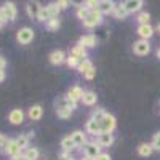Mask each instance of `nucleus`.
Returning <instances> with one entry per match:
<instances>
[{"instance_id": "f257e3e1", "label": "nucleus", "mask_w": 160, "mask_h": 160, "mask_svg": "<svg viewBox=\"0 0 160 160\" xmlns=\"http://www.w3.org/2000/svg\"><path fill=\"white\" fill-rule=\"evenodd\" d=\"M2 152L5 155L10 157V160H22V151L18 148V144H16V139H8L7 146L2 149Z\"/></svg>"}, {"instance_id": "f03ea898", "label": "nucleus", "mask_w": 160, "mask_h": 160, "mask_svg": "<svg viewBox=\"0 0 160 160\" xmlns=\"http://www.w3.org/2000/svg\"><path fill=\"white\" fill-rule=\"evenodd\" d=\"M102 22H104V16L101 15L98 10H91L90 15L82 21L83 28H87V29H95L96 26H101Z\"/></svg>"}, {"instance_id": "7ed1b4c3", "label": "nucleus", "mask_w": 160, "mask_h": 160, "mask_svg": "<svg viewBox=\"0 0 160 160\" xmlns=\"http://www.w3.org/2000/svg\"><path fill=\"white\" fill-rule=\"evenodd\" d=\"M2 16H3V22H15L18 16L16 5L13 2H5L2 7Z\"/></svg>"}, {"instance_id": "20e7f679", "label": "nucleus", "mask_w": 160, "mask_h": 160, "mask_svg": "<svg viewBox=\"0 0 160 160\" xmlns=\"http://www.w3.org/2000/svg\"><path fill=\"white\" fill-rule=\"evenodd\" d=\"M35 34H34V29L32 28H28V26H24V28H21L18 32H16V40L19 45H29L32 43Z\"/></svg>"}, {"instance_id": "39448f33", "label": "nucleus", "mask_w": 160, "mask_h": 160, "mask_svg": "<svg viewBox=\"0 0 160 160\" xmlns=\"http://www.w3.org/2000/svg\"><path fill=\"white\" fill-rule=\"evenodd\" d=\"M99 127H101V133H111V135H112L114 130L117 128V118L112 114L106 112V115L102 118V122L99 123Z\"/></svg>"}, {"instance_id": "423d86ee", "label": "nucleus", "mask_w": 160, "mask_h": 160, "mask_svg": "<svg viewBox=\"0 0 160 160\" xmlns=\"http://www.w3.org/2000/svg\"><path fill=\"white\" fill-rule=\"evenodd\" d=\"M80 149H82V152H83V157H90V158H96L102 152L101 148L96 144V141H87Z\"/></svg>"}, {"instance_id": "0eeeda50", "label": "nucleus", "mask_w": 160, "mask_h": 160, "mask_svg": "<svg viewBox=\"0 0 160 160\" xmlns=\"http://www.w3.org/2000/svg\"><path fill=\"white\" fill-rule=\"evenodd\" d=\"M133 53L138 56H148L149 53H151V43H149V40H136L135 43H133L131 47Z\"/></svg>"}, {"instance_id": "6e6552de", "label": "nucleus", "mask_w": 160, "mask_h": 160, "mask_svg": "<svg viewBox=\"0 0 160 160\" xmlns=\"http://www.w3.org/2000/svg\"><path fill=\"white\" fill-rule=\"evenodd\" d=\"M83 90L80 88L78 85H74V87H71L69 90H68V93H66V98H68L69 101H72V102H78V101H82V98H83Z\"/></svg>"}, {"instance_id": "1a4fd4ad", "label": "nucleus", "mask_w": 160, "mask_h": 160, "mask_svg": "<svg viewBox=\"0 0 160 160\" xmlns=\"http://www.w3.org/2000/svg\"><path fill=\"white\" fill-rule=\"evenodd\" d=\"M55 109L56 111H59V109H71L74 112L77 109V104L72 102V101H69L66 96H59V98L55 99Z\"/></svg>"}, {"instance_id": "9d476101", "label": "nucleus", "mask_w": 160, "mask_h": 160, "mask_svg": "<svg viewBox=\"0 0 160 160\" xmlns=\"http://www.w3.org/2000/svg\"><path fill=\"white\" fill-rule=\"evenodd\" d=\"M115 138L114 135H111V133H99V135L96 136V144L99 146V148H111V146L114 144Z\"/></svg>"}, {"instance_id": "9b49d317", "label": "nucleus", "mask_w": 160, "mask_h": 160, "mask_svg": "<svg viewBox=\"0 0 160 160\" xmlns=\"http://www.w3.org/2000/svg\"><path fill=\"white\" fill-rule=\"evenodd\" d=\"M78 45H82L83 48H95L98 45V37L95 34H87V35H82L78 38Z\"/></svg>"}, {"instance_id": "f8f14e48", "label": "nucleus", "mask_w": 160, "mask_h": 160, "mask_svg": "<svg viewBox=\"0 0 160 160\" xmlns=\"http://www.w3.org/2000/svg\"><path fill=\"white\" fill-rule=\"evenodd\" d=\"M136 34L139 35L141 40H149V38H152V35L155 34V29L152 28L151 24H144V26H138Z\"/></svg>"}, {"instance_id": "ddd939ff", "label": "nucleus", "mask_w": 160, "mask_h": 160, "mask_svg": "<svg viewBox=\"0 0 160 160\" xmlns=\"http://www.w3.org/2000/svg\"><path fill=\"white\" fill-rule=\"evenodd\" d=\"M122 5L128 13H139L144 7V2L142 0H127V2H122Z\"/></svg>"}, {"instance_id": "4468645a", "label": "nucleus", "mask_w": 160, "mask_h": 160, "mask_svg": "<svg viewBox=\"0 0 160 160\" xmlns=\"http://www.w3.org/2000/svg\"><path fill=\"white\" fill-rule=\"evenodd\" d=\"M24 112L22 109H11L10 114H8V122L11 125H21L24 122Z\"/></svg>"}, {"instance_id": "2eb2a0df", "label": "nucleus", "mask_w": 160, "mask_h": 160, "mask_svg": "<svg viewBox=\"0 0 160 160\" xmlns=\"http://www.w3.org/2000/svg\"><path fill=\"white\" fill-rule=\"evenodd\" d=\"M40 8H42V5H40L38 2H28V3H26V13H28V16L31 19H34V21L38 19Z\"/></svg>"}, {"instance_id": "dca6fc26", "label": "nucleus", "mask_w": 160, "mask_h": 160, "mask_svg": "<svg viewBox=\"0 0 160 160\" xmlns=\"http://www.w3.org/2000/svg\"><path fill=\"white\" fill-rule=\"evenodd\" d=\"M50 62L53 64V66H61L62 62H66V53L62 51V50H53L51 53H50Z\"/></svg>"}, {"instance_id": "f3484780", "label": "nucleus", "mask_w": 160, "mask_h": 160, "mask_svg": "<svg viewBox=\"0 0 160 160\" xmlns=\"http://www.w3.org/2000/svg\"><path fill=\"white\" fill-rule=\"evenodd\" d=\"M85 133H88V135H93V136H98L99 133H101V127H99V123L96 122V120H93L91 117L85 122V130H83Z\"/></svg>"}, {"instance_id": "a211bd4d", "label": "nucleus", "mask_w": 160, "mask_h": 160, "mask_svg": "<svg viewBox=\"0 0 160 160\" xmlns=\"http://www.w3.org/2000/svg\"><path fill=\"white\" fill-rule=\"evenodd\" d=\"M114 8H115V3L112 2V0H101L96 10L101 13L102 16H106V15H112Z\"/></svg>"}, {"instance_id": "6ab92c4d", "label": "nucleus", "mask_w": 160, "mask_h": 160, "mask_svg": "<svg viewBox=\"0 0 160 160\" xmlns=\"http://www.w3.org/2000/svg\"><path fill=\"white\" fill-rule=\"evenodd\" d=\"M69 55H72V56H75L78 61H83V59H87L88 58V50L87 48H83L82 45H74L72 47V50H71V53Z\"/></svg>"}, {"instance_id": "aec40b11", "label": "nucleus", "mask_w": 160, "mask_h": 160, "mask_svg": "<svg viewBox=\"0 0 160 160\" xmlns=\"http://www.w3.org/2000/svg\"><path fill=\"white\" fill-rule=\"evenodd\" d=\"M42 115H43V108H42L40 104H34V106H31L29 111H28V117H29L31 120H34V122L40 120V118H42Z\"/></svg>"}, {"instance_id": "412c9836", "label": "nucleus", "mask_w": 160, "mask_h": 160, "mask_svg": "<svg viewBox=\"0 0 160 160\" xmlns=\"http://www.w3.org/2000/svg\"><path fill=\"white\" fill-rule=\"evenodd\" d=\"M71 138L75 144V148H82V146L87 142V133L82 131V130H77V131L71 133Z\"/></svg>"}, {"instance_id": "4be33fe9", "label": "nucleus", "mask_w": 160, "mask_h": 160, "mask_svg": "<svg viewBox=\"0 0 160 160\" xmlns=\"http://www.w3.org/2000/svg\"><path fill=\"white\" fill-rule=\"evenodd\" d=\"M40 157V151L37 148H29L22 151V160H38Z\"/></svg>"}, {"instance_id": "5701e85b", "label": "nucleus", "mask_w": 160, "mask_h": 160, "mask_svg": "<svg viewBox=\"0 0 160 160\" xmlns=\"http://www.w3.org/2000/svg\"><path fill=\"white\" fill-rule=\"evenodd\" d=\"M96 101H98V95H96L95 91L88 90V91H85V93H83V98H82L83 106H95V104H96Z\"/></svg>"}, {"instance_id": "b1692460", "label": "nucleus", "mask_w": 160, "mask_h": 160, "mask_svg": "<svg viewBox=\"0 0 160 160\" xmlns=\"http://www.w3.org/2000/svg\"><path fill=\"white\" fill-rule=\"evenodd\" d=\"M61 149L66 151V152H72L74 149H77L75 144H74V141H72V138H71V135L64 136V138L61 139Z\"/></svg>"}, {"instance_id": "393cba45", "label": "nucleus", "mask_w": 160, "mask_h": 160, "mask_svg": "<svg viewBox=\"0 0 160 160\" xmlns=\"http://www.w3.org/2000/svg\"><path fill=\"white\" fill-rule=\"evenodd\" d=\"M130 15V13L123 8V5L122 3H115V8H114V11H112V16L115 18V19H125L127 16Z\"/></svg>"}, {"instance_id": "a878e982", "label": "nucleus", "mask_w": 160, "mask_h": 160, "mask_svg": "<svg viewBox=\"0 0 160 160\" xmlns=\"http://www.w3.org/2000/svg\"><path fill=\"white\" fill-rule=\"evenodd\" d=\"M152 152H154V149H152L151 142H141L138 146V155H141V157H149Z\"/></svg>"}, {"instance_id": "bb28decb", "label": "nucleus", "mask_w": 160, "mask_h": 160, "mask_svg": "<svg viewBox=\"0 0 160 160\" xmlns=\"http://www.w3.org/2000/svg\"><path fill=\"white\" fill-rule=\"evenodd\" d=\"M95 66H93V62H91V59H83V61H80V64H78V68H77V71L82 74V75H85L88 71H91Z\"/></svg>"}, {"instance_id": "cd10ccee", "label": "nucleus", "mask_w": 160, "mask_h": 160, "mask_svg": "<svg viewBox=\"0 0 160 160\" xmlns=\"http://www.w3.org/2000/svg\"><path fill=\"white\" fill-rule=\"evenodd\" d=\"M16 139V144H18V148L21 149V151H24V149H28L29 148V136H28V133L26 135H19L18 138H15Z\"/></svg>"}, {"instance_id": "c85d7f7f", "label": "nucleus", "mask_w": 160, "mask_h": 160, "mask_svg": "<svg viewBox=\"0 0 160 160\" xmlns=\"http://www.w3.org/2000/svg\"><path fill=\"white\" fill-rule=\"evenodd\" d=\"M45 28L48 29V31H58L59 28H61V21H59V18H51V19H48L47 22H45Z\"/></svg>"}, {"instance_id": "c756f323", "label": "nucleus", "mask_w": 160, "mask_h": 160, "mask_svg": "<svg viewBox=\"0 0 160 160\" xmlns=\"http://www.w3.org/2000/svg\"><path fill=\"white\" fill-rule=\"evenodd\" d=\"M136 21L139 26H144V24H151V15L148 11H139L138 16H136Z\"/></svg>"}, {"instance_id": "7c9ffc66", "label": "nucleus", "mask_w": 160, "mask_h": 160, "mask_svg": "<svg viewBox=\"0 0 160 160\" xmlns=\"http://www.w3.org/2000/svg\"><path fill=\"white\" fill-rule=\"evenodd\" d=\"M75 15H77V18H78L80 21H83V19L90 15V10H88L87 7H83V5H78L77 10H75Z\"/></svg>"}, {"instance_id": "2f4dec72", "label": "nucleus", "mask_w": 160, "mask_h": 160, "mask_svg": "<svg viewBox=\"0 0 160 160\" xmlns=\"http://www.w3.org/2000/svg\"><path fill=\"white\" fill-rule=\"evenodd\" d=\"M47 8H48V13H50V19H51V18H58V16H59L61 10H59V7L56 5V2H53V3L47 5Z\"/></svg>"}, {"instance_id": "473e14b6", "label": "nucleus", "mask_w": 160, "mask_h": 160, "mask_svg": "<svg viewBox=\"0 0 160 160\" xmlns=\"http://www.w3.org/2000/svg\"><path fill=\"white\" fill-rule=\"evenodd\" d=\"M104 115H106V111H104V109H101V108H98V109H95V111L91 112V118H93V120H96L98 123H101V122H102Z\"/></svg>"}, {"instance_id": "72a5a7b5", "label": "nucleus", "mask_w": 160, "mask_h": 160, "mask_svg": "<svg viewBox=\"0 0 160 160\" xmlns=\"http://www.w3.org/2000/svg\"><path fill=\"white\" fill-rule=\"evenodd\" d=\"M48 19H50L48 8H47V7H42V8H40V13H38V19H37V22H47Z\"/></svg>"}, {"instance_id": "f704fd0d", "label": "nucleus", "mask_w": 160, "mask_h": 160, "mask_svg": "<svg viewBox=\"0 0 160 160\" xmlns=\"http://www.w3.org/2000/svg\"><path fill=\"white\" fill-rule=\"evenodd\" d=\"M66 64H68L71 69H77V68H78V64H80V61H78V59H77L75 56L69 55L68 58H66Z\"/></svg>"}, {"instance_id": "c9c22d12", "label": "nucleus", "mask_w": 160, "mask_h": 160, "mask_svg": "<svg viewBox=\"0 0 160 160\" xmlns=\"http://www.w3.org/2000/svg\"><path fill=\"white\" fill-rule=\"evenodd\" d=\"M151 146H152V149H154V151H160V131H157L155 135L152 136Z\"/></svg>"}, {"instance_id": "e433bc0d", "label": "nucleus", "mask_w": 160, "mask_h": 160, "mask_svg": "<svg viewBox=\"0 0 160 160\" xmlns=\"http://www.w3.org/2000/svg\"><path fill=\"white\" fill-rule=\"evenodd\" d=\"M56 115H58L59 118L66 120V118H71L72 111H71V109H59V111H56Z\"/></svg>"}, {"instance_id": "4c0bfd02", "label": "nucleus", "mask_w": 160, "mask_h": 160, "mask_svg": "<svg viewBox=\"0 0 160 160\" xmlns=\"http://www.w3.org/2000/svg\"><path fill=\"white\" fill-rule=\"evenodd\" d=\"M98 5H99L98 0H87V2L83 3V7H87L90 11H91V10H96V8H98Z\"/></svg>"}, {"instance_id": "58836bf2", "label": "nucleus", "mask_w": 160, "mask_h": 160, "mask_svg": "<svg viewBox=\"0 0 160 160\" xmlns=\"http://www.w3.org/2000/svg\"><path fill=\"white\" fill-rule=\"evenodd\" d=\"M8 136L7 135H3V133H0V149H3L5 146H7V142H8Z\"/></svg>"}, {"instance_id": "ea45409f", "label": "nucleus", "mask_w": 160, "mask_h": 160, "mask_svg": "<svg viewBox=\"0 0 160 160\" xmlns=\"http://www.w3.org/2000/svg\"><path fill=\"white\" fill-rule=\"evenodd\" d=\"M83 77H85L87 80H93V78L96 77V68H93L91 71H88V72H87V74H85Z\"/></svg>"}, {"instance_id": "a19ab883", "label": "nucleus", "mask_w": 160, "mask_h": 160, "mask_svg": "<svg viewBox=\"0 0 160 160\" xmlns=\"http://www.w3.org/2000/svg\"><path fill=\"white\" fill-rule=\"evenodd\" d=\"M56 5H58V7H59V10L62 11V10H66V8L69 7V2H68V0H58Z\"/></svg>"}, {"instance_id": "79ce46f5", "label": "nucleus", "mask_w": 160, "mask_h": 160, "mask_svg": "<svg viewBox=\"0 0 160 160\" xmlns=\"http://www.w3.org/2000/svg\"><path fill=\"white\" fill-rule=\"evenodd\" d=\"M95 160H112V157H111L108 152H101V154H99Z\"/></svg>"}, {"instance_id": "37998d69", "label": "nucleus", "mask_w": 160, "mask_h": 160, "mask_svg": "<svg viewBox=\"0 0 160 160\" xmlns=\"http://www.w3.org/2000/svg\"><path fill=\"white\" fill-rule=\"evenodd\" d=\"M7 58H3V56H0V71H5L7 69Z\"/></svg>"}, {"instance_id": "c03bdc74", "label": "nucleus", "mask_w": 160, "mask_h": 160, "mask_svg": "<svg viewBox=\"0 0 160 160\" xmlns=\"http://www.w3.org/2000/svg\"><path fill=\"white\" fill-rule=\"evenodd\" d=\"M59 157H61V160H68V158H71L72 155H71V152H66V151H62Z\"/></svg>"}, {"instance_id": "a18cd8bd", "label": "nucleus", "mask_w": 160, "mask_h": 160, "mask_svg": "<svg viewBox=\"0 0 160 160\" xmlns=\"http://www.w3.org/2000/svg\"><path fill=\"white\" fill-rule=\"evenodd\" d=\"M5 77H7V75H5V71H0V83L5 80Z\"/></svg>"}, {"instance_id": "49530a36", "label": "nucleus", "mask_w": 160, "mask_h": 160, "mask_svg": "<svg viewBox=\"0 0 160 160\" xmlns=\"http://www.w3.org/2000/svg\"><path fill=\"white\" fill-rule=\"evenodd\" d=\"M155 56H157V59H160V47H158L157 51H155Z\"/></svg>"}, {"instance_id": "de8ad7c7", "label": "nucleus", "mask_w": 160, "mask_h": 160, "mask_svg": "<svg viewBox=\"0 0 160 160\" xmlns=\"http://www.w3.org/2000/svg\"><path fill=\"white\" fill-rule=\"evenodd\" d=\"M0 22H3V16H2V7H0Z\"/></svg>"}, {"instance_id": "09e8293b", "label": "nucleus", "mask_w": 160, "mask_h": 160, "mask_svg": "<svg viewBox=\"0 0 160 160\" xmlns=\"http://www.w3.org/2000/svg\"><path fill=\"white\" fill-rule=\"evenodd\" d=\"M155 31H157V34H160V22L157 24V28H155Z\"/></svg>"}, {"instance_id": "8fccbe9b", "label": "nucleus", "mask_w": 160, "mask_h": 160, "mask_svg": "<svg viewBox=\"0 0 160 160\" xmlns=\"http://www.w3.org/2000/svg\"><path fill=\"white\" fill-rule=\"evenodd\" d=\"M80 160H95V158H90V157H82Z\"/></svg>"}, {"instance_id": "3c124183", "label": "nucleus", "mask_w": 160, "mask_h": 160, "mask_svg": "<svg viewBox=\"0 0 160 160\" xmlns=\"http://www.w3.org/2000/svg\"><path fill=\"white\" fill-rule=\"evenodd\" d=\"M3 26H5V22H0V29H2V28H3Z\"/></svg>"}, {"instance_id": "603ef678", "label": "nucleus", "mask_w": 160, "mask_h": 160, "mask_svg": "<svg viewBox=\"0 0 160 160\" xmlns=\"http://www.w3.org/2000/svg\"><path fill=\"white\" fill-rule=\"evenodd\" d=\"M68 160H78V158H75V157H71V158H68Z\"/></svg>"}]
</instances>
